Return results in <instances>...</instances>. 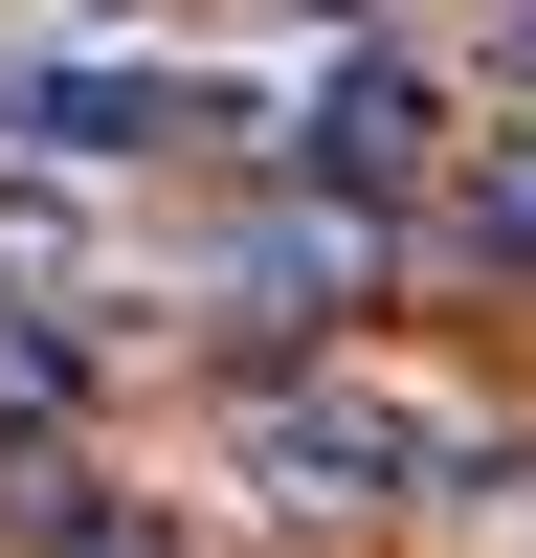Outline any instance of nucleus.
I'll return each mask as SVG.
<instances>
[{"label":"nucleus","mask_w":536,"mask_h":558,"mask_svg":"<svg viewBox=\"0 0 536 558\" xmlns=\"http://www.w3.org/2000/svg\"><path fill=\"white\" fill-rule=\"evenodd\" d=\"M202 134H268V89L179 68V45H0V157L134 179V157H202Z\"/></svg>","instance_id":"1"},{"label":"nucleus","mask_w":536,"mask_h":558,"mask_svg":"<svg viewBox=\"0 0 536 558\" xmlns=\"http://www.w3.org/2000/svg\"><path fill=\"white\" fill-rule=\"evenodd\" d=\"M223 470H246L268 514H313V536H336V514H402V492H447V470H470V425H447L425 380H268L246 425H223Z\"/></svg>","instance_id":"2"},{"label":"nucleus","mask_w":536,"mask_h":558,"mask_svg":"<svg viewBox=\"0 0 536 558\" xmlns=\"http://www.w3.org/2000/svg\"><path fill=\"white\" fill-rule=\"evenodd\" d=\"M425 157H447V89L402 68V45H336V68L291 89V179H336V202H402Z\"/></svg>","instance_id":"3"},{"label":"nucleus","mask_w":536,"mask_h":558,"mask_svg":"<svg viewBox=\"0 0 536 558\" xmlns=\"http://www.w3.org/2000/svg\"><path fill=\"white\" fill-rule=\"evenodd\" d=\"M470 246L536 268V134H491V157H470Z\"/></svg>","instance_id":"4"},{"label":"nucleus","mask_w":536,"mask_h":558,"mask_svg":"<svg viewBox=\"0 0 536 558\" xmlns=\"http://www.w3.org/2000/svg\"><path fill=\"white\" fill-rule=\"evenodd\" d=\"M45 402H68V336H23V313H0V425H45Z\"/></svg>","instance_id":"5"},{"label":"nucleus","mask_w":536,"mask_h":558,"mask_svg":"<svg viewBox=\"0 0 536 558\" xmlns=\"http://www.w3.org/2000/svg\"><path fill=\"white\" fill-rule=\"evenodd\" d=\"M514 68H536V0H514Z\"/></svg>","instance_id":"6"}]
</instances>
